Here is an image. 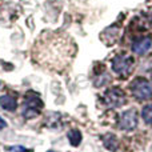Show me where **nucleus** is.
Here are the masks:
<instances>
[{
  "instance_id": "f03ea898",
  "label": "nucleus",
  "mask_w": 152,
  "mask_h": 152,
  "mask_svg": "<svg viewBox=\"0 0 152 152\" xmlns=\"http://www.w3.org/2000/svg\"><path fill=\"white\" fill-rule=\"evenodd\" d=\"M131 91L134 96L139 100L152 99V87L144 77H136L131 83Z\"/></svg>"
},
{
  "instance_id": "ddd939ff",
  "label": "nucleus",
  "mask_w": 152,
  "mask_h": 152,
  "mask_svg": "<svg viewBox=\"0 0 152 152\" xmlns=\"http://www.w3.org/2000/svg\"><path fill=\"white\" fill-rule=\"evenodd\" d=\"M48 152H53V151H48Z\"/></svg>"
},
{
  "instance_id": "f8f14e48",
  "label": "nucleus",
  "mask_w": 152,
  "mask_h": 152,
  "mask_svg": "<svg viewBox=\"0 0 152 152\" xmlns=\"http://www.w3.org/2000/svg\"><path fill=\"white\" fill-rule=\"evenodd\" d=\"M5 126H7V123H5V121L3 120L1 118H0V129H3V128H4Z\"/></svg>"
},
{
  "instance_id": "39448f33",
  "label": "nucleus",
  "mask_w": 152,
  "mask_h": 152,
  "mask_svg": "<svg viewBox=\"0 0 152 152\" xmlns=\"http://www.w3.org/2000/svg\"><path fill=\"white\" fill-rule=\"evenodd\" d=\"M137 126V113L136 110L131 108V110L124 111L120 115L119 119V127L124 131H132L134 128H136Z\"/></svg>"
},
{
  "instance_id": "423d86ee",
  "label": "nucleus",
  "mask_w": 152,
  "mask_h": 152,
  "mask_svg": "<svg viewBox=\"0 0 152 152\" xmlns=\"http://www.w3.org/2000/svg\"><path fill=\"white\" fill-rule=\"evenodd\" d=\"M152 47V39L148 36L140 37L136 42L132 44V51H134L136 55H144L150 51V48Z\"/></svg>"
},
{
  "instance_id": "9d476101",
  "label": "nucleus",
  "mask_w": 152,
  "mask_h": 152,
  "mask_svg": "<svg viewBox=\"0 0 152 152\" xmlns=\"http://www.w3.org/2000/svg\"><path fill=\"white\" fill-rule=\"evenodd\" d=\"M142 116L144 123L152 126V104H147L145 107H143L142 110Z\"/></svg>"
},
{
  "instance_id": "f257e3e1",
  "label": "nucleus",
  "mask_w": 152,
  "mask_h": 152,
  "mask_svg": "<svg viewBox=\"0 0 152 152\" xmlns=\"http://www.w3.org/2000/svg\"><path fill=\"white\" fill-rule=\"evenodd\" d=\"M135 66V60L128 55H116L112 60V69L113 72H116L119 76L127 77L132 72V68Z\"/></svg>"
},
{
  "instance_id": "6e6552de",
  "label": "nucleus",
  "mask_w": 152,
  "mask_h": 152,
  "mask_svg": "<svg viewBox=\"0 0 152 152\" xmlns=\"http://www.w3.org/2000/svg\"><path fill=\"white\" fill-rule=\"evenodd\" d=\"M102 140H103V144L105 145V148L112 152H116L118 151V147H119V142L116 139L115 135L112 134H107L104 136H102Z\"/></svg>"
},
{
  "instance_id": "7ed1b4c3",
  "label": "nucleus",
  "mask_w": 152,
  "mask_h": 152,
  "mask_svg": "<svg viewBox=\"0 0 152 152\" xmlns=\"http://www.w3.org/2000/svg\"><path fill=\"white\" fill-rule=\"evenodd\" d=\"M26 99H27L26 104H24V108H23L24 118H27V119L36 118L40 112V108L43 107V102L39 99V96H37L35 92L27 94Z\"/></svg>"
},
{
  "instance_id": "1a4fd4ad",
  "label": "nucleus",
  "mask_w": 152,
  "mask_h": 152,
  "mask_svg": "<svg viewBox=\"0 0 152 152\" xmlns=\"http://www.w3.org/2000/svg\"><path fill=\"white\" fill-rule=\"evenodd\" d=\"M68 140L71 143L72 147H77L81 143V132L79 129H72L68 134Z\"/></svg>"
},
{
  "instance_id": "0eeeda50",
  "label": "nucleus",
  "mask_w": 152,
  "mask_h": 152,
  "mask_svg": "<svg viewBox=\"0 0 152 152\" xmlns=\"http://www.w3.org/2000/svg\"><path fill=\"white\" fill-rule=\"evenodd\" d=\"M0 107L5 111H15L18 107V102L11 95H3L0 96Z\"/></svg>"
},
{
  "instance_id": "4468645a",
  "label": "nucleus",
  "mask_w": 152,
  "mask_h": 152,
  "mask_svg": "<svg viewBox=\"0 0 152 152\" xmlns=\"http://www.w3.org/2000/svg\"><path fill=\"white\" fill-rule=\"evenodd\" d=\"M0 87H1V83H0Z\"/></svg>"
},
{
  "instance_id": "20e7f679",
  "label": "nucleus",
  "mask_w": 152,
  "mask_h": 152,
  "mask_svg": "<svg viewBox=\"0 0 152 152\" xmlns=\"http://www.w3.org/2000/svg\"><path fill=\"white\" fill-rule=\"evenodd\" d=\"M104 103L111 108H118L126 103V94L118 87H113L105 91L104 96H103Z\"/></svg>"
},
{
  "instance_id": "9b49d317",
  "label": "nucleus",
  "mask_w": 152,
  "mask_h": 152,
  "mask_svg": "<svg viewBox=\"0 0 152 152\" xmlns=\"http://www.w3.org/2000/svg\"><path fill=\"white\" fill-rule=\"evenodd\" d=\"M11 152H28L24 147H21V145H15V147L11 148Z\"/></svg>"
}]
</instances>
